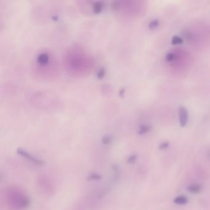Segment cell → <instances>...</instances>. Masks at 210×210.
<instances>
[{
    "label": "cell",
    "instance_id": "4",
    "mask_svg": "<svg viewBox=\"0 0 210 210\" xmlns=\"http://www.w3.org/2000/svg\"><path fill=\"white\" fill-rule=\"evenodd\" d=\"M179 116L180 125H181V126L183 127L185 126L188 122V118H189V114L186 109L183 107L179 108Z\"/></svg>",
    "mask_w": 210,
    "mask_h": 210
},
{
    "label": "cell",
    "instance_id": "8",
    "mask_svg": "<svg viewBox=\"0 0 210 210\" xmlns=\"http://www.w3.org/2000/svg\"><path fill=\"white\" fill-rule=\"evenodd\" d=\"M183 43V40L181 38L179 37L178 36H174L171 41V43L174 45L175 44H181Z\"/></svg>",
    "mask_w": 210,
    "mask_h": 210
},
{
    "label": "cell",
    "instance_id": "7",
    "mask_svg": "<svg viewBox=\"0 0 210 210\" xmlns=\"http://www.w3.org/2000/svg\"><path fill=\"white\" fill-rule=\"evenodd\" d=\"M174 202L177 205H186L188 202V199L185 196H179L174 199Z\"/></svg>",
    "mask_w": 210,
    "mask_h": 210
},
{
    "label": "cell",
    "instance_id": "10",
    "mask_svg": "<svg viewBox=\"0 0 210 210\" xmlns=\"http://www.w3.org/2000/svg\"><path fill=\"white\" fill-rule=\"evenodd\" d=\"M149 130H150V128L148 126L144 125V126H141V128H140L139 133L140 134H144V133H145V132H148Z\"/></svg>",
    "mask_w": 210,
    "mask_h": 210
},
{
    "label": "cell",
    "instance_id": "5",
    "mask_svg": "<svg viewBox=\"0 0 210 210\" xmlns=\"http://www.w3.org/2000/svg\"><path fill=\"white\" fill-rule=\"evenodd\" d=\"M18 152H19V154H21V155H24V157H25L26 158H28L30 160V161H33V162H34L35 163H37V164H41V163L39 161V160H38L37 159H36L35 158H34L33 157H32V156H30V155H28L27 153H26L25 152H24V151H22V150H19V151H18Z\"/></svg>",
    "mask_w": 210,
    "mask_h": 210
},
{
    "label": "cell",
    "instance_id": "6",
    "mask_svg": "<svg viewBox=\"0 0 210 210\" xmlns=\"http://www.w3.org/2000/svg\"><path fill=\"white\" fill-rule=\"evenodd\" d=\"M202 187L200 184H193L188 187V190L193 193H199L202 190Z\"/></svg>",
    "mask_w": 210,
    "mask_h": 210
},
{
    "label": "cell",
    "instance_id": "3",
    "mask_svg": "<svg viewBox=\"0 0 210 210\" xmlns=\"http://www.w3.org/2000/svg\"><path fill=\"white\" fill-rule=\"evenodd\" d=\"M31 101L34 107L40 110H55L59 108V100L52 94L38 92L34 93L31 97Z\"/></svg>",
    "mask_w": 210,
    "mask_h": 210
},
{
    "label": "cell",
    "instance_id": "2",
    "mask_svg": "<svg viewBox=\"0 0 210 210\" xmlns=\"http://www.w3.org/2000/svg\"><path fill=\"white\" fill-rule=\"evenodd\" d=\"M35 73L44 80L56 78L59 73V65L54 56L48 52L40 54L35 62Z\"/></svg>",
    "mask_w": 210,
    "mask_h": 210
},
{
    "label": "cell",
    "instance_id": "9",
    "mask_svg": "<svg viewBox=\"0 0 210 210\" xmlns=\"http://www.w3.org/2000/svg\"><path fill=\"white\" fill-rule=\"evenodd\" d=\"M158 25H159V21L158 20H154L149 24V28L152 30H154L157 28L158 27Z\"/></svg>",
    "mask_w": 210,
    "mask_h": 210
},
{
    "label": "cell",
    "instance_id": "1",
    "mask_svg": "<svg viewBox=\"0 0 210 210\" xmlns=\"http://www.w3.org/2000/svg\"><path fill=\"white\" fill-rule=\"evenodd\" d=\"M64 65L70 76L82 78L91 73L95 62L91 54L83 47L73 46L64 54Z\"/></svg>",
    "mask_w": 210,
    "mask_h": 210
},
{
    "label": "cell",
    "instance_id": "11",
    "mask_svg": "<svg viewBox=\"0 0 210 210\" xmlns=\"http://www.w3.org/2000/svg\"><path fill=\"white\" fill-rule=\"evenodd\" d=\"M174 54H172V53H170L168 54L167 57H166V59H167V61H172L174 60Z\"/></svg>",
    "mask_w": 210,
    "mask_h": 210
},
{
    "label": "cell",
    "instance_id": "12",
    "mask_svg": "<svg viewBox=\"0 0 210 210\" xmlns=\"http://www.w3.org/2000/svg\"><path fill=\"white\" fill-rule=\"evenodd\" d=\"M168 145H169V144L168 142H163L160 145V149H161V150L165 149L166 148H167L168 147Z\"/></svg>",
    "mask_w": 210,
    "mask_h": 210
}]
</instances>
